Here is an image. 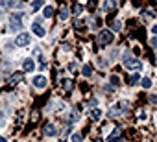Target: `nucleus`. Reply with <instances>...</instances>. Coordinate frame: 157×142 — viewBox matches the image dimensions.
I'll list each match as a JSON object with an SVG mask.
<instances>
[{
  "label": "nucleus",
  "instance_id": "obj_1",
  "mask_svg": "<svg viewBox=\"0 0 157 142\" xmlns=\"http://www.w3.org/2000/svg\"><path fill=\"white\" fill-rule=\"evenodd\" d=\"M124 65H126L128 68H137V70L142 68V63L137 61V59L131 55V52H126V54H124Z\"/></svg>",
  "mask_w": 157,
  "mask_h": 142
},
{
  "label": "nucleus",
  "instance_id": "obj_2",
  "mask_svg": "<svg viewBox=\"0 0 157 142\" xmlns=\"http://www.w3.org/2000/svg\"><path fill=\"white\" fill-rule=\"evenodd\" d=\"M21 19H22V13H13V15H11V19H10V26H11V30H22V22H21Z\"/></svg>",
  "mask_w": 157,
  "mask_h": 142
},
{
  "label": "nucleus",
  "instance_id": "obj_3",
  "mask_svg": "<svg viewBox=\"0 0 157 142\" xmlns=\"http://www.w3.org/2000/svg\"><path fill=\"white\" fill-rule=\"evenodd\" d=\"M98 41H100V44H111L113 43V33L109 32V30H102L100 32V35H98Z\"/></svg>",
  "mask_w": 157,
  "mask_h": 142
},
{
  "label": "nucleus",
  "instance_id": "obj_4",
  "mask_svg": "<svg viewBox=\"0 0 157 142\" xmlns=\"http://www.w3.org/2000/svg\"><path fill=\"white\" fill-rule=\"evenodd\" d=\"M128 109V102H122V103H117V105H113L111 109H109V116H117V114H120L122 111H126Z\"/></svg>",
  "mask_w": 157,
  "mask_h": 142
},
{
  "label": "nucleus",
  "instance_id": "obj_5",
  "mask_svg": "<svg viewBox=\"0 0 157 142\" xmlns=\"http://www.w3.org/2000/svg\"><path fill=\"white\" fill-rule=\"evenodd\" d=\"M15 44L21 46V48H22V46H28V44H30V35H28V33H21V35L15 39Z\"/></svg>",
  "mask_w": 157,
  "mask_h": 142
},
{
  "label": "nucleus",
  "instance_id": "obj_6",
  "mask_svg": "<svg viewBox=\"0 0 157 142\" xmlns=\"http://www.w3.org/2000/svg\"><path fill=\"white\" fill-rule=\"evenodd\" d=\"M22 66H24L26 72H33V70H35V63H33V59H26V61L22 63Z\"/></svg>",
  "mask_w": 157,
  "mask_h": 142
},
{
  "label": "nucleus",
  "instance_id": "obj_7",
  "mask_svg": "<svg viewBox=\"0 0 157 142\" xmlns=\"http://www.w3.org/2000/svg\"><path fill=\"white\" fill-rule=\"evenodd\" d=\"M43 131H44L46 136H54V135H56V125H54V124H46Z\"/></svg>",
  "mask_w": 157,
  "mask_h": 142
},
{
  "label": "nucleus",
  "instance_id": "obj_8",
  "mask_svg": "<svg viewBox=\"0 0 157 142\" xmlns=\"http://www.w3.org/2000/svg\"><path fill=\"white\" fill-rule=\"evenodd\" d=\"M122 136V131L120 129H115L111 135H109V138H107V142H118V138Z\"/></svg>",
  "mask_w": 157,
  "mask_h": 142
},
{
  "label": "nucleus",
  "instance_id": "obj_9",
  "mask_svg": "<svg viewBox=\"0 0 157 142\" xmlns=\"http://www.w3.org/2000/svg\"><path fill=\"white\" fill-rule=\"evenodd\" d=\"M32 30H33V33H35L37 37H44V30L41 28V24H39V22H35V24L32 26Z\"/></svg>",
  "mask_w": 157,
  "mask_h": 142
},
{
  "label": "nucleus",
  "instance_id": "obj_10",
  "mask_svg": "<svg viewBox=\"0 0 157 142\" xmlns=\"http://www.w3.org/2000/svg\"><path fill=\"white\" fill-rule=\"evenodd\" d=\"M33 85L35 87H44L46 85V78L44 76H35L33 78Z\"/></svg>",
  "mask_w": 157,
  "mask_h": 142
},
{
  "label": "nucleus",
  "instance_id": "obj_11",
  "mask_svg": "<svg viewBox=\"0 0 157 142\" xmlns=\"http://www.w3.org/2000/svg\"><path fill=\"white\" fill-rule=\"evenodd\" d=\"M82 74H83L85 78H91V76H93V66H91V65H83Z\"/></svg>",
  "mask_w": 157,
  "mask_h": 142
},
{
  "label": "nucleus",
  "instance_id": "obj_12",
  "mask_svg": "<svg viewBox=\"0 0 157 142\" xmlns=\"http://www.w3.org/2000/svg\"><path fill=\"white\" fill-rule=\"evenodd\" d=\"M19 81H22V74H21V72H15V74L10 78V83L15 85V83H19Z\"/></svg>",
  "mask_w": 157,
  "mask_h": 142
},
{
  "label": "nucleus",
  "instance_id": "obj_13",
  "mask_svg": "<svg viewBox=\"0 0 157 142\" xmlns=\"http://www.w3.org/2000/svg\"><path fill=\"white\" fill-rule=\"evenodd\" d=\"M61 85H63L65 91H72V89H74V81H72V80H63Z\"/></svg>",
  "mask_w": 157,
  "mask_h": 142
},
{
  "label": "nucleus",
  "instance_id": "obj_14",
  "mask_svg": "<svg viewBox=\"0 0 157 142\" xmlns=\"http://www.w3.org/2000/svg\"><path fill=\"white\" fill-rule=\"evenodd\" d=\"M43 15H44L46 19H50V17L54 15V8H52V6H46V8L43 9Z\"/></svg>",
  "mask_w": 157,
  "mask_h": 142
},
{
  "label": "nucleus",
  "instance_id": "obj_15",
  "mask_svg": "<svg viewBox=\"0 0 157 142\" xmlns=\"http://www.w3.org/2000/svg\"><path fill=\"white\" fill-rule=\"evenodd\" d=\"M100 116H102V111H100V109H93V111H91V118H93V120H98Z\"/></svg>",
  "mask_w": 157,
  "mask_h": 142
},
{
  "label": "nucleus",
  "instance_id": "obj_16",
  "mask_svg": "<svg viewBox=\"0 0 157 142\" xmlns=\"http://www.w3.org/2000/svg\"><path fill=\"white\" fill-rule=\"evenodd\" d=\"M72 142H83V136L80 133H72Z\"/></svg>",
  "mask_w": 157,
  "mask_h": 142
},
{
  "label": "nucleus",
  "instance_id": "obj_17",
  "mask_svg": "<svg viewBox=\"0 0 157 142\" xmlns=\"http://www.w3.org/2000/svg\"><path fill=\"white\" fill-rule=\"evenodd\" d=\"M102 8H104V9H113V8H117V2H105Z\"/></svg>",
  "mask_w": 157,
  "mask_h": 142
},
{
  "label": "nucleus",
  "instance_id": "obj_18",
  "mask_svg": "<svg viewBox=\"0 0 157 142\" xmlns=\"http://www.w3.org/2000/svg\"><path fill=\"white\" fill-rule=\"evenodd\" d=\"M59 17H61V21H67V19H68V11H67V8H61V15H59Z\"/></svg>",
  "mask_w": 157,
  "mask_h": 142
},
{
  "label": "nucleus",
  "instance_id": "obj_19",
  "mask_svg": "<svg viewBox=\"0 0 157 142\" xmlns=\"http://www.w3.org/2000/svg\"><path fill=\"white\" fill-rule=\"evenodd\" d=\"M139 80H140V76H139V74H133V76L129 78V83L135 85V83H139Z\"/></svg>",
  "mask_w": 157,
  "mask_h": 142
},
{
  "label": "nucleus",
  "instance_id": "obj_20",
  "mask_svg": "<svg viewBox=\"0 0 157 142\" xmlns=\"http://www.w3.org/2000/svg\"><path fill=\"white\" fill-rule=\"evenodd\" d=\"M142 87H144V89H150V87H151V80H150V78H144V80H142Z\"/></svg>",
  "mask_w": 157,
  "mask_h": 142
},
{
  "label": "nucleus",
  "instance_id": "obj_21",
  "mask_svg": "<svg viewBox=\"0 0 157 142\" xmlns=\"http://www.w3.org/2000/svg\"><path fill=\"white\" fill-rule=\"evenodd\" d=\"M43 4H44L43 0H37V2H33V4H32V9H39V8H41Z\"/></svg>",
  "mask_w": 157,
  "mask_h": 142
},
{
  "label": "nucleus",
  "instance_id": "obj_22",
  "mask_svg": "<svg viewBox=\"0 0 157 142\" xmlns=\"http://www.w3.org/2000/svg\"><path fill=\"white\" fill-rule=\"evenodd\" d=\"M113 30H115V32H120V30H122V22H120V21H117V22L113 24Z\"/></svg>",
  "mask_w": 157,
  "mask_h": 142
},
{
  "label": "nucleus",
  "instance_id": "obj_23",
  "mask_svg": "<svg viewBox=\"0 0 157 142\" xmlns=\"http://www.w3.org/2000/svg\"><path fill=\"white\" fill-rule=\"evenodd\" d=\"M74 13H76V15H80V13H82V6H80V4H76V6H74Z\"/></svg>",
  "mask_w": 157,
  "mask_h": 142
},
{
  "label": "nucleus",
  "instance_id": "obj_24",
  "mask_svg": "<svg viewBox=\"0 0 157 142\" xmlns=\"http://www.w3.org/2000/svg\"><path fill=\"white\" fill-rule=\"evenodd\" d=\"M111 81H113L115 85H120V80H118V76H111Z\"/></svg>",
  "mask_w": 157,
  "mask_h": 142
},
{
  "label": "nucleus",
  "instance_id": "obj_25",
  "mask_svg": "<svg viewBox=\"0 0 157 142\" xmlns=\"http://www.w3.org/2000/svg\"><path fill=\"white\" fill-rule=\"evenodd\" d=\"M78 118H80V114H78V111H72V122H76Z\"/></svg>",
  "mask_w": 157,
  "mask_h": 142
},
{
  "label": "nucleus",
  "instance_id": "obj_26",
  "mask_svg": "<svg viewBox=\"0 0 157 142\" xmlns=\"http://www.w3.org/2000/svg\"><path fill=\"white\" fill-rule=\"evenodd\" d=\"M142 17H144V19H150V17H151V11H146V9H144V11H142Z\"/></svg>",
  "mask_w": 157,
  "mask_h": 142
},
{
  "label": "nucleus",
  "instance_id": "obj_27",
  "mask_svg": "<svg viewBox=\"0 0 157 142\" xmlns=\"http://www.w3.org/2000/svg\"><path fill=\"white\" fill-rule=\"evenodd\" d=\"M150 44H151V48H157V37H153V39L150 41Z\"/></svg>",
  "mask_w": 157,
  "mask_h": 142
},
{
  "label": "nucleus",
  "instance_id": "obj_28",
  "mask_svg": "<svg viewBox=\"0 0 157 142\" xmlns=\"http://www.w3.org/2000/svg\"><path fill=\"white\" fill-rule=\"evenodd\" d=\"M104 89H105V91H107V92H113V91H115V89H113V87H111V85H105V87H104Z\"/></svg>",
  "mask_w": 157,
  "mask_h": 142
},
{
  "label": "nucleus",
  "instance_id": "obj_29",
  "mask_svg": "<svg viewBox=\"0 0 157 142\" xmlns=\"http://www.w3.org/2000/svg\"><path fill=\"white\" fill-rule=\"evenodd\" d=\"M6 9V2H0V13H2Z\"/></svg>",
  "mask_w": 157,
  "mask_h": 142
},
{
  "label": "nucleus",
  "instance_id": "obj_30",
  "mask_svg": "<svg viewBox=\"0 0 157 142\" xmlns=\"http://www.w3.org/2000/svg\"><path fill=\"white\" fill-rule=\"evenodd\" d=\"M2 122H4V113L0 111V124H2Z\"/></svg>",
  "mask_w": 157,
  "mask_h": 142
},
{
  "label": "nucleus",
  "instance_id": "obj_31",
  "mask_svg": "<svg viewBox=\"0 0 157 142\" xmlns=\"http://www.w3.org/2000/svg\"><path fill=\"white\" fill-rule=\"evenodd\" d=\"M151 103H157V94H155V96H151Z\"/></svg>",
  "mask_w": 157,
  "mask_h": 142
},
{
  "label": "nucleus",
  "instance_id": "obj_32",
  "mask_svg": "<svg viewBox=\"0 0 157 142\" xmlns=\"http://www.w3.org/2000/svg\"><path fill=\"white\" fill-rule=\"evenodd\" d=\"M151 32H153V33H155V35H157V24H155V26H153V28H151Z\"/></svg>",
  "mask_w": 157,
  "mask_h": 142
},
{
  "label": "nucleus",
  "instance_id": "obj_33",
  "mask_svg": "<svg viewBox=\"0 0 157 142\" xmlns=\"http://www.w3.org/2000/svg\"><path fill=\"white\" fill-rule=\"evenodd\" d=\"M0 142H6V138H2V136H0Z\"/></svg>",
  "mask_w": 157,
  "mask_h": 142
},
{
  "label": "nucleus",
  "instance_id": "obj_34",
  "mask_svg": "<svg viewBox=\"0 0 157 142\" xmlns=\"http://www.w3.org/2000/svg\"><path fill=\"white\" fill-rule=\"evenodd\" d=\"M94 142H102V140H94Z\"/></svg>",
  "mask_w": 157,
  "mask_h": 142
}]
</instances>
